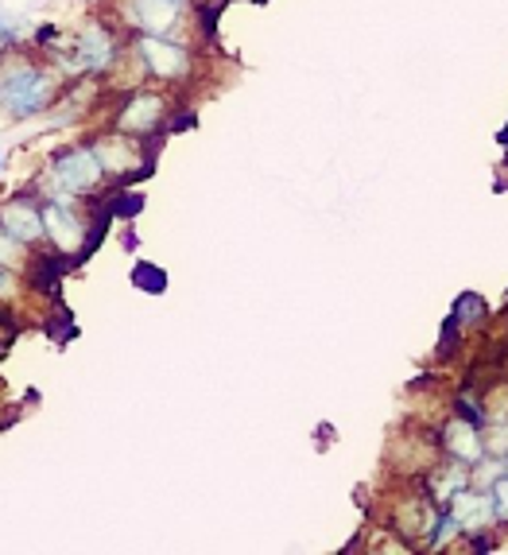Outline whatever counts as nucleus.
Returning <instances> with one entry per match:
<instances>
[{"mask_svg":"<svg viewBox=\"0 0 508 555\" xmlns=\"http://www.w3.org/2000/svg\"><path fill=\"white\" fill-rule=\"evenodd\" d=\"M0 93H4V109L12 117H36L55 102V82L39 66H16L0 78Z\"/></svg>","mask_w":508,"mask_h":555,"instance_id":"1","label":"nucleus"},{"mask_svg":"<svg viewBox=\"0 0 508 555\" xmlns=\"http://www.w3.org/2000/svg\"><path fill=\"white\" fill-rule=\"evenodd\" d=\"M102 176L105 167L93 149H66L51 159V183L66 195H90L93 186L102 183Z\"/></svg>","mask_w":508,"mask_h":555,"instance_id":"2","label":"nucleus"},{"mask_svg":"<svg viewBox=\"0 0 508 555\" xmlns=\"http://www.w3.org/2000/svg\"><path fill=\"white\" fill-rule=\"evenodd\" d=\"M136 55L144 59V66H148L156 78H164V82H175V78L191 75V51L167 36H148V31L136 36Z\"/></svg>","mask_w":508,"mask_h":555,"instance_id":"3","label":"nucleus"},{"mask_svg":"<svg viewBox=\"0 0 508 555\" xmlns=\"http://www.w3.org/2000/svg\"><path fill=\"white\" fill-rule=\"evenodd\" d=\"M113 59H117V39H113L109 28L93 24V28H86L82 36L75 39L70 75H78V70H86V75H102V70H109L113 66Z\"/></svg>","mask_w":508,"mask_h":555,"instance_id":"4","label":"nucleus"},{"mask_svg":"<svg viewBox=\"0 0 508 555\" xmlns=\"http://www.w3.org/2000/svg\"><path fill=\"white\" fill-rule=\"evenodd\" d=\"M159 120H164V98H156V93H132L117 113V129L129 132V137H152L159 129Z\"/></svg>","mask_w":508,"mask_h":555,"instance_id":"5","label":"nucleus"},{"mask_svg":"<svg viewBox=\"0 0 508 555\" xmlns=\"http://www.w3.org/2000/svg\"><path fill=\"white\" fill-rule=\"evenodd\" d=\"M0 225L12 233L16 241L31 245V241H43L47 237V222H43V210H39L31 198H9V203L0 206Z\"/></svg>","mask_w":508,"mask_h":555,"instance_id":"6","label":"nucleus"},{"mask_svg":"<svg viewBox=\"0 0 508 555\" xmlns=\"http://www.w3.org/2000/svg\"><path fill=\"white\" fill-rule=\"evenodd\" d=\"M179 4L183 0H129L132 28L148 31V36H167L179 24Z\"/></svg>","mask_w":508,"mask_h":555,"instance_id":"7","label":"nucleus"},{"mask_svg":"<svg viewBox=\"0 0 508 555\" xmlns=\"http://www.w3.org/2000/svg\"><path fill=\"white\" fill-rule=\"evenodd\" d=\"M43 222H47V237L55 241L63 253L86 249V225L78 222L75 214L66 210V203H47L43 206Z\"/></svg>","mask_w":508,"mask_h":555,"instance_id":"8","label":"nucleus"},{"mask_svg":"<svg viewBox=\"0 0 508 555\" xmlns=\"http://www.w3.org/2000/svg\"><path fill=\"white\" fill-rule=\"evenodd\" d=\"M451 513L463 520V532H481L485 525L497 520V505H493V493H473L458 490L451 498Z\"/></svg>","mask_w":508,"mask_h":555,"instance_id":"9","label":"nucleus"},{"mask_svg":"<svg viewBox=\"0 0 508 555\" xmlns=\"http://www.w3.org/2000/svg\"><path fill=\"white\" fill-rule=\"evenodd\" d=\"M443 447L458 463H481V454H485V443H481L478 427L470 420H451L443 427Z\"/></svg>","mask_w":508,"mask_h":555,"instance_id":"10","label":"nucleus"},{"mask_svg":"<svg viewBox=\"0 0 508 555\" xmlns=\"http://www.w3.org/2000/svg\"><path fill=\"white\" fill-rule=\"evenodd\" d=\"M129 140H136V137H129V132H109V137H102V140H93V152H97V159H102V167L105 171H117V176H125L132 167V144Z\"/></svg>","mask_w":508,"mask_h":555,"instance_id":"11","label":"nucleus"},{"mask_svg":"<svg viewBox=\"0 0 508 555\" xmlns=\"http://www.w3.org/2000/svg\"><path fill=\"white\" fill-rule=\"evenodd\" d=\"M466 486H470V470H463V466H446V474H434V498L443 505H451L454 493L466 490Z\"/></svg>","mask_w":508,"mask_h":555,"instance_id":"12","label":"nucleus"},{"mask_svg":"<svg viewBox=\"0 0 508 555\" xmlns=\"http://www.w3.org/2000/svg\"><path fill=\"white\" fill-rule=\"evenodd\" d=\"M19 245H24V241H16L9 230H4V225H0V264H9V269H16L19 257H24V253H19Z\"/></svg>","mask_w":508,"mask_h":555,"instance_id":"13","label":"nucleus"},{"mask_svg":"<svg viewBox=\"0 0 508 555\" xmlns=\"http://www.w3.org/2000/svg\"><path fill=\"white\" fill-rule=\"evenodd\" d=\"M481 311H485V304H481L478 296H463V299H458V323H478Z\"/></svg>","mask_w":508,"mask_h":555,"instance_id":"14","label":"nucleus"},{"mask_svg":"<svg viewBox=\"0 0 508 555\" xmlns=\"http://www.w3.org/2000/svg\"><path fill=\"white\" fill-rule=\"evenodd\" d=\"M493 505H497V520H508V474L493 481Z\"/></svg>","mask_w":508,"mask_h":555,"instance_id":"15","label":"nucleus"},{"mask_svg":"<svg viewBox=\"0 0 508 555\" xmlns=\"http://www.w3.org/2000/svg\"><path fill=\"white\" fill-rule=\"evenodd\" d=\"M136 280H140V287H148V292H164V272L152 269V264H140Z\"/></svg>","mask_w":508,"mask_h":555,"instance_id":"16","label":"nucleus"},{"mask_svg":"<svg viewBox=\"0 0 508 555\" xmlns=\"http://www.w3.org/2000/svg\"><path fill=\"white\" fill-rule=\"evenodd\" d=\"M12 39H16V24H12V20H0V55L12 47Z\"/></svg>","mask_w":508,"mask_h":555,"instance_id":"17","label":"nucleus"},{"mask_svg":"<svg viewBox=\"0 0 508 555\" xmlns=\"http://www.w3.org/2000/svg\"><path fill=\"white\" fill-rule=\"evenodd\" d=\"M9 292H12V269L0 264V296H9Z\"/></svg>","mask_w":508,"mask_h":555,"instance_id":"18","label":"nucleus"},{"mask_svg":"<svg viewBox=\"0 0 508 555\" xmlns=\"http://www.w3.org/2000/svg\"><path fill=\"white\" fill-rule=\"evenodd\" d=\"M0 105H4V93H0Z\"/></svg>","mask_w":508,"mask_h":555,"instance_id":"19","label":"nucleus"},{"mask_svg":"<svg viewBox=\"0 0 508 555\" xmlns=\"http://www.w3.org/2000/svg\"><path fill=\"white\" fill-rule=\"evenodd\" d=\"M505 474H508V459H505Z\"/></svg>","mask_w":508,"mask_h":555,"instance_id":"20","label":"nucleus"},{"mask_svg":"<svg viewBox=\"0 0 508 555\" xmlns=\"http://www.w3.org/2000/svg\"><path fill=\"white\" fill-rule=\"evenodd\" d=\"M0 167H4V156H0Z\"/></svg>","mask_w":508,"mask_h":555,"instance_id":"21","label":"nucleus"}]
</instances>
